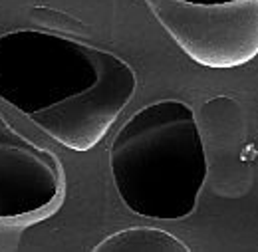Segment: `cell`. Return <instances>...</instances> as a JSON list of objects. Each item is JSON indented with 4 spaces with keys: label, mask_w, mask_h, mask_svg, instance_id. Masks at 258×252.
I'll use <instances>...</instances> for the list:
<instances>
[{
    "label": "cell",
    "mask_w": 258,
    "mask_h": 252,
    "mask_svg": "<svg viewBox=\"0 0 258 252\" xmlns=\"http://www.w3.org/2000/svg\"><path fill=\"white\" fill-rule=\"evenodd\" d=\"M109 169L131 213L155 221L193 215L207 181L195 111L179 99H161L135 111L109 147Z\"/></svg>",
    "instance_id": "1"
},
{
    "label": "cell",
    "mask_w": 258,
    "mask_h": 252,
    "mask_svg": "<svg viewBox=\"0 0 258 252\" xmlns=\"http://www.w3.org/2000/svg\"><path fill=\"white\" fill-rule=\"evenodd\" d=\"M111 52L76 38L42 30L0 36V99L28 117L86 92Z\"/></svg>",
    "instance_id": "2"
},
{
    "label": "cell",
    "mask_w": 258,
    "mask_h": 252,
    "mask_svg": "<svg viewBox=\"0 0 258 252\" xmlns=\"http://www.w3.org/2000/svg\"><path fill=\"white\" fill-rule=\"evenodd\" d=\"M181 50L199 66L240 68L258 56V0L197 4L145 0Z\"/></svg>",
    "instance_id": "3"
},
{
    "label": "cell",
    "mask_w": 258,
    "mask_h": 252,
    "mask_svg": "<svg viewBox=\"0 0 258 252\" xmlns=\"http://www.w3.org/2000/svg\"><path fill=\"white\" fill-rule=\"evenodd\" d=\"M137 90L133 68L111 54L97 82L86 92L30 115L36 125L60 145L90 151L105 137Z\"/></svg>",
    "instance_id": "4"
},
{
    "label": "cell",
    "mask_w": 258,
    "mask_h": 252,
    "mask_svg": "<svg viewBox=\"0 0 258 252\" xmlns=\"http://www.w3.org/2000/svg\"><path fill=\"white\" fill-rule=\"evenodd\" d=\"M64 193V169L52 151L32 139L0 143V221H44L62 205Z\"/></svg>",
    "instance_id": "5"
},
{
    "label": "cell",
    "mask_w": 258,
    "mask_h": 252,
    "mask_svg": "<svg viewBox=\"0 0 258 252\" xmlns=\"http://www.w3.org/2000/svg\"><path fill=\"white\" fill-rule=\"evenodd\" d=\"M197 123L207 157V179L219 197L238 199L252 187V161L244 157L246 121L234 97L217 95L205 101Z\"/></svg>",
    "instance_id": "6"
},
{
    "label": "cell",
    "mask_w": 258,
    "mask_h": 252,
    "mask_svg": "<svg viewBox=\"0 0 258 252\" xmlns=\"http://www.w3.org/2000/svg\"><path fill=\"white\" fill-rule=\"evenodd\" d=\"M96 252H189L191 248L171 232L161 228L137 226L119 230L99 244L94 246Z\"/></svg>",
    "instance_id": "7"
},
{
    "label": "cell",
    "mask_w": 258,
    "mask_h": 252,
    "mask_svg": "<svg viewBox=\"0 0 258 252\" xmlns=\"http://www.w3.org/2000/svg\"><path fill=\"white\" fill-rule=\"evenodd\" d=\"M32 222L28 221H0V248H16V240L24 228H28Z\"/></svg>",
    "instance_id": "8"
},
{
    "label": "cell",
    "mask_w": 258,
    "mask_h": 252,
    "mask_svg": "<svg viewBox=\"0 0 258 252\" xmlns=\"http://www.w3.org/2000/svg\"><path fill=\"white\" fill-rule=\"evenodd\" d=\"M26 139H28L26 135L16 131L10 125V121L0 113V143H18V141H26Z\"/></svg>",
    "instance_id": "9"
},
{
    "label": "cell",
    "mask_w": 258,
    "mask_h": 252,
    "mask_svg": "<svg viewBox=\"0 0 258 252\" xmlns=\"http://www.w3.org/2000/svg\"><path fill=\"white\" fill-rule=\"evenodd\" d=\"M187 2H197V4H221V2H232V0H187Z\"/></svg>",
    "instance_id": "10"
}]
</instances>
